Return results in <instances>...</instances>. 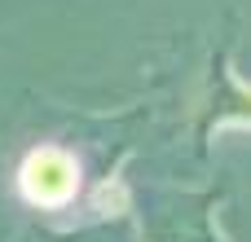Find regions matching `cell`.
<instances>
[{"instance_id": "obj_1", "label": "cell", "mask_w": 251, "mask_h": 242, "mask_svg": "<svg viewBox=\"0 0 251 242\" xmlns=\"http://www.w3.org/2000/svg\"><path fill=\"white\" fill-rule=\"evenodd\" d=\"M22 185H26V194L35 203H57V198H66L75 190V168H71V159L44 150L22 168Z\"/></svg>"}]
</instances>
